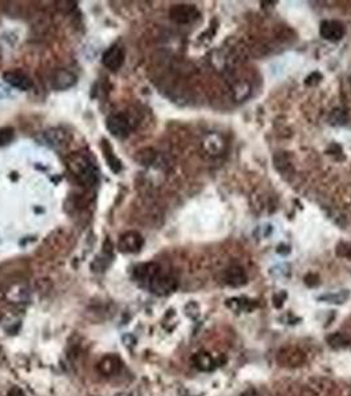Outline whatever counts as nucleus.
Returning <instances> with one entry per match:
<instances>
[{
  "label": "nucleus",
  "instance_id": "nucleus-1",
  "mask_svg": "<svg viewBox=\"0 0 351 396\" xmlns=\"http://www.w3.org/2000/svg\"><path fill=\"white\" fill-rule=\"evenodd\" d=\"M70 167L76 173L77 177L83 184L93 185L94 182L97 181V172L94 169V165L85 156L74 157L73 163H70Z\"/></svg>",
  "mask_w": 351,
  "mask_h": 396
},
{
  "label": "nucleus",
  "instance_id": "nucleus-2",
  "mask_svg": "<svg viewBox=\"0 0 351 396\" xmlns=\"http://www.w3.org/2000/svg\"><path fill=\"white\" fill-rule=\"evenodd\" d=\"M147 287L152 293L159 296H166L172 293V292L177 288V282L174 280V278L169 276V275H165L162 272H159L155 275L151 282L147 284Z\"/></svg>",
  "mask_w": 351,
  "mask_h": 396
},
{
  "label": "nucleus",
  "instance_id": "nucleus-3",
  "mask_svg": "<svg viewBox=\"0 0 351 396\" xmlns=\"http://www.w3.org/2000/svg\"><path fill=\"white\" fill-rule=\"evenodd\" d=\"M170 19L178 24H189L195 19H198L199 12L194 5L190 4H176L169 11Z\"/></svg>",
  "mask_w": 351,
  "mask_h": 396
},
{
  "label": "nucleus",
  "instance_id": "nucleus-4",
  "mask_svg": "<svg viewBox=\"0 0 351 396\" xmlns=\"http://www.w3.org/2000/svg\"><path fill=\"white\" fill-rule=\"evenodd\" d=\"M106 127L107 130L110 131L111 135H114L115 138H119V139H123V138L130 135V131H131L130 122L122 114L110 115L106 120Z\"/></svg>",
  "mask_w": 351,
  "mask_h": 396
},
{
  "label": "nucleus",
  "instance_id": "nucleus-5",
  "mask_svg": "<svg viewBox=\"0 0 351 396\" xmlns=\"http://www.w3.org/2000/svg\"><path fill=\"white\" fill-rule=\"evenodd\" d=\"M277 362L284 367H298L305 362V355L297 347H284L277 353Z\"/></svg>",
  "mask_w": 351,
  "mask_h": 396
},
{
  "label": "nucleus",
  "instance_id": "nucleus-6",
  "mask_svg": "<svg viewBox=\"0 0 351 396\" xmlns=\"http://www.w3.org/2000/svg\"><path fill=\"white\" fill-rule=\"evenodd\" d=\"M143 245L144 239L139 232L128 231L120 236L118 247L122 253H139Z\"/></svg>",
  "mask_w": 351,
  "mask_h": 396
},
{
  "label": "nucleus",
  "instance_id": "nucleus-7",
  "mask_svg": "<svg viewBox=\"0 0 351 396\" xmlns=\"http://www.w3.org/2000/svg\"><path fill=\"white\" fill-rule=\"evenodd\" d=\"M345 32L346 30L342 23L335 20L324 21L320 27V34L329 41H338L345 36Z\"/></svg>",
  "mask_w": 351,
  "mask_h": 396
},
{
  "label": "nucleus",
  "instance_id": "nucleus-8",
  "mask_svg": "<svg viewBox=\"0 0 351 396\" xmlns=\"http://www.w3.org/2000/svg\"><path fill=\"white\" fill-rule=\"evenodd\" d=\"M123 363L119 357L116 355H106L98 362L97 370L98 372L103 376H112L119 374V371L122 370Z\"/></svg>",
  "mask_w": 351,
  "mask_h": 396
},
{
  "label": "nucleus",
  "instance_id": "nucleus-9",
  "mask_svg": "<svg viewBox=\"0 0 351 396\" xmlns=\"http://www.w3.org/2000/svg\"><path fill=\"white\" fill-rule=\"evenodd\" d=\"M102 62L110 70H118L124 62V53L119 47L108 48L103 56H102Z\"/></svg>",
  "mask_w": 351,
  "mask_h": 396
},
{
  "label": "nucleus",
  "instance_id": "nucleus-10",
  "mask_svg": "<svg viewBox=\"0 0 351 396\" xmlns=\"http://www.w3.org/2000/svg\"><path fill=\"white\" fill-rule=\"evenodd\" d=\"M4 81L7 84H9L13 87L20 90H29L32 87V81L28 76H26L24 73L16 72V70H11V72L4 73Z\"/></svg>",
  "mask_w": 351,
  "mask_h": 396
},
{
  "label": "nucleus",
  "instance_id": "nucleus-11",
  "mask_svg": "<svg viewBox=\"0 0 351 396\" xmlns=\"http://www.w3.org/2000/svg\"><path fill=\"white\" fill-rule=\"evenodd\" d=\"M160 267L155 264V263H145V264H140L134 271V276L137 282L144 283L145 285L151 282V279L160 272Z\"/></svg>",
  "mask_w": 351,
  "mask_h": 396
},
{
  "label": "nucleus",
  "instance_id": "nucleus-12",
  "mask_svg": "<svg viewBox=\"0 0 351 396\" xmlns=\"http://www.w3.org/2000/svg\"><path fill=\"white\" fill-rule=\"evenodd\" d=\"M77 82V77L68 70H58L53 76V87L57 90H65L72 87Z\"/></svg>",
  "mask_w": 351,
  "mask_h": 396
},
{
  "label": "nucleus",
  "instance_id": "nucleus-13",
  "mask_svg": "<svg viewBox=\"0 0 351 396\" xmlns=\"http://www.w3.org/2000/svg\"><path fill=\"white\" fill-rule=\"evenodd\" d=\"M193 363H194V366L199 371H205V372L213 371L216 366V359L213 358L212 355L206 353V351H199V353H197L193 357Z\"/></svg>",
  "mask_w": 351,
  "mask_h": 396
},
{
  "label": "nucleus",
  "instance_id": "nucleus-14",
  "mask_svg": "<svg viewBox=\"0 0 351 396\" xmlns=\"http://www.w3.org/2000/svg\"><path fill=\"white\" fill-rule=\"evenodd\" d=\"M226 283L231 287H241L247 283V275L241 267H231L226 271Z\"/></svg>",
  "mask_w": 351,
  "mask_h": 396
},
{
  "label": "nucleus",
  "instance_id": "nucleus-15",
  "mask_svg": "<svg viewBox=\"0 0 351 396\" xmlns=\"http://www.w3.org/2000/svg\"><path fill=\"white\" fill-rule=\"evenodd\" d=\"M103 156L106 157L107 164H108V167H110L112 172L118 173L119 170L122 169V164H120V161H119L118 157L115 156L114 153H112V151H111V147L108 145V141H107V140L103 141Z\"/></svg>",
  "mask_w": 351,
  "mask_h": 396
},
{
  "label": "nucleus",
  "instance_id": "nucleus-16",
  "mask_svg": "<svg viewBox=\"0 0 351 396\" xmlns=\"http://www.w3.org/2000/svg\"><path fill=\"white\" fill-rule=\"evenodd\" d=\"M349 296H350L349 291H341L337 292V293H326V295L321 296L318 300L330 304H343L349 299Z\"/></svg>",
  "mask_w": 351,
  "mask_h": 396
},
{
  "label": "nucleus",
  "instance_id": "nucleus-17",
  "mask_svg": "<svg viewBox=\"0 0 351 396\" xmlns=\"http://www.w3.org/2000/svg\"><path fill=\"white\" fill-rule=\"evenodd\" d=\"M327 342L331 347L334 349H341V347H345L349 343V339H347L346 336H343L341 333H334L331 334L330 337H327Z\"/></svg>",
  "mask_w": 351,
  "mask_h": 396
},
{
  "label": "nucleus",
  "instance_id": "nucleus-18",
  "mask_svg": "<svg viewBox=\"0 0 351 396\" xmlns=\"http://www.w3.org/2000/svg\"><path fill=\"white\" fill-rule=\"evenodd\" d=\"M13 136H15V131H13L12 127H3V128H0V147L8 145L13 140Z\"/></svg>",
  "mask_w": 351,
  "mask_h": 396
},
{
  "label": "nucleus",
  "instance_id": "nucleus-19",
  "mask_svg": "<svg viewBox=\"0 0 351 396\" xmlns=\"http://www.w3.org/2000/svg\"><path fill=\"white\" fill-rule=\"evenodd\" d=\"M337 254L341 255V256H351V245L350 243H341L338 246V250H337Z\"/></svg>",
  "mask_w": 351,
  "mask_h": 396
},
{
  "label": "nucleus",
  "instance_id": "nucleus-20",
  "mask_svg": "<svg viewBox=\"0 0 351 396\" xmlns=\"http://www.w3.org/2000/svg\"><path fill=\"white\" fill-rule=\"evenodd\" d=\"M7 396H26V394L23 392L22 388L12 387L8 392H7Z\"/></svg>",
  "mask_w": 351,
  "mask_h": 396
},
{
  "label": "nucleus",
  "instance_id": "nucleus-21",
  "mask_svg": "<svg viewBox=\"0 0 351 396\" xmlns=\"http://www.w3.org/2000/svg\"><path fill=\"white\" fill-rule=\"evenodd\" d=\"M241 396H259V395H258V392L251 388V390H247L245 392H243Z\"/></svg>",
  "mask_w": 351,
  "mask_h": 396
},
{
  "label": "nucleus",
  "instance_id": "nucleus-22",
  "mask_svg": "<svg viewBox=\"0 0 351 396\" xmlns=\"http://www.w3.org/2000/svg\"><path fill=\"white\" fill-rule=\"evenodd\" d=\"M118 396H128V395H126V394H122V395H118Z\"/></svg>",
  "mask_w": 351,
  "mask_h": 396
}]
</instances>
